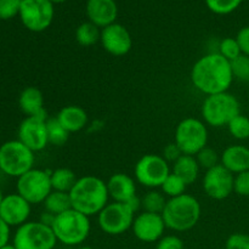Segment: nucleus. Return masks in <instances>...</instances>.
Returning <instances> with one entry per match:
<instances>
[{"label":"nucleus","mask_w":249,"mask_h":249,"mask_svg":"<svg viewBox=\"0 0 249 249\" xmlns=\"http://www.w3.org/2000/svg\"><path fill=\"white\" fill-rule=\"evenodd\" d=\"M233 79L231 62L219 53L199 57L191 70L192 84L207 96L229 91Z\"/></svg>","instance_id":"obj_1"},{"label":"nucleus","mask_w":249,"mask_h":249,"mask_svg":"<svg viewBox=\"0 0 249 249\" xmlns=\"http://www.w3.org/2000/svg\"><path fill=\"white\" fill-rule=\"evenodd\" d=\"M72 208L87 216L99 215L108 204L107 184L102 179L92 175L82 177L77 180L70 191Z\"/></svg>","instance_id":"obj_2"},{"label":"nucleus","mask_w":249,"mask_h":249,"mask_svg":"<svg viewBox=\"0 0 249 249\" xmlns=\"http://www.w3.org/2000/svg\"><path fill=\"white\" fill-rule=\"evenodd\" d=\"M201 203L189 194L169 198L162 216L165 226L173 231L184 232L194 229L201 218Z\"/></svg>","instance_id":"obj_3"},{"label":"nucleus","mask_w":249,"mask_h":249,"mask_svg":"<svg viewBox=\"0 0 249 249\" xmlns=\"http://www.w3.org/2000/svg\"><path fill=\"white\" fill-rule=\"evenodd\" d=\"M51 229L57 242L66 246H78L89 237L91 224L89 216L71 208L56 215Z\"/></svg>","instance_id":"obj_4"},{"label":"nucleus","mask_w":249,"mask_h":249,"mask_svg":"<svg viewBox=\"0 0 249 249\" xmlns=\"http://www.w3.org/2000/svg\"><path fill=\"white\" fill-rule=\"evenodd\" d=\"M202 117L204 123L213 128L228 126L235 117L241 114V104L231 92L209 95L202 104Z\"/></svg>","instance_id":"obj_5"},{"label":"nucleus","mask_w":249,"mask_h":249,"mask_svg":"<svg viewBox=\"0 0 249 249\" xmlns=\"http://www.w3.org/2000/svg\"><path fill=\"white\" fill-rule=\"evenodd\" d=\"M34 152L19 140L6 141L0 146V169L9 177L18 179L33 169Z\"/></svg>","instance_id":"obj_6"},{"label":"nucleus","mask_w":249,"mask_h":249,"mask_svg":"<svg viewBox=\"0 0 249 249\" xmlns=\"http://www.w3.org/2000/svg\"><path fill=\"white\" fill-rule=\"evenodd\" d=\"M174 142L182 151L184 155L196 156L208 142V129L201 119L185 118L178 124L175 129Z\"/></svg>","instance_id":"obj_7"},{"label":"nucleus","mask_w":249,"mask_h":249,"mask_svg":"<svg viewBox=\"0 0 249 249\" xmlns=\"http://www.w3.org/2000/svg\"><path fill=\"white\" fill-rule=\"evenodd\" d=\"M57 240L53 229L40 221H27L18 226L12 245L16 249H53Z\"/></svg>","instance_id":"obj_8"},{"label":"nucleus","mask_w":249,"mask_h":249,"mask_svg":"<svg viewBox=\"0 0 249 249\" xmlns=\"http://www.w3.org/2000/svg\"><path fill=\"white\" fill-rule=\"evenodd\" d=\"M169 163L162 157V155H148L142 156L134 168L135 180L142 186L148 189H157L160 187L170 174Z\"/></svg>","instance_id":"obj_9"},{"label":"nucleus","mask_w":249,"mask_h":249,"mask_svg":"<svg viewBox=\"0 0 249 249\" xmlns=\"http://www.w3.org/2000/svg\"><path fill=\"white\" fill-rule=\"evenodd\" d=\"M17 194L31 204L43 203L53 191L50 173L43 169H31L17 179Z\"/></svg>","instance_id":"obj_10"},{"label":"nucleus","mask_w":249,"mask_h":249,"mask_svg":"<svg viewBox=\"0 0 249 249\" xmlns=\"http://www.w3.org/2000/svg\"><path fill=\"white\" fill-rule=\"evenodd\" d=\"M55 15L50 0H22L19 18L28 31L44 32L51 26Z\"/></svg>","instance_id":"obj_11"},{"label":"nucleus","mask_w":249,"mask_h":249,"mask_svg":"<svg viewBox=\"0 0 249 249\" xmlns=\"http://www.w3.org/2000/svg\"><path fill=\"white\" fill-rule=\"evenodd\" d=\"M135 213L125 203H108L97 215L99 226L105 233L112 236L122 235L133 226Z\"/></svg>","instance_id":"obj_12"},{"label":"nucleus","mask_w":249,"mask_h":249,"mask_svg":"<svg viewBox=\"0 0 249 249\" xmlns=\"http://www.w3.org/2000/svg\"><path fill=\"white\" fill-rule=\"evenodd\" d=\"M233 178L235 175L219 163L204 173L202 181L203 191L211 198L223 201L233 192Z\"/></svg>","instance_id":"obj_13"},{"label":"nucleus","mask_w":249,"mask_h":249,"mask_svg":"<svg viewBox=\"0 0 249 249\" xmlns=\"http://www.w3.org/2000/svg\"><path fill=\"white\" fill-rule=\"evenodd\" d=\"M44 117H27L18 126V139L33 152L43 151L49 145L48 129Z\"/></svg>","instance_id":"obj_14"},{"label":"nucleus","mask_w":249,"mask_h":249,"mask_svg":"<svg viewBox=\"0 0 249 249\" xmlns=\"http://www.w3.org/2000/svg\"><path fill=\"white\" fill-rule=\"evenodd\" d=\"M100 43L105 51L117 57L126 55L133 48L131 34L123 24L117 22L101 29Z\"/></svg>","instance_id":"obj_15"},{"label":"nucleus","mask_w":249,"mask_h":249,"mask_svg":"<svg viewBox=\"0 0 249 249\" xmlns=\"http://www.w3.org/2000/svg\"><path fill=\"white\" fill-rule=\"evenodd\" d=\"M167 229L162 214L141 212L134 218L133 230L134 235L141 242L152 243L158 242L163 237L164 230Z\"/></svg>","instance_id":"obj_16"},{"label":"nucleus","mask_w":249,"mask_h":249,"mask_svg":"<svg viewBox=\"0 0 249 249\" xmlns=\"http://www.w3.org/2000/svg\"><path fill=\"white\" fill-rule=\"evenodd\" d=\"M31 206L21 195H7L0 203V218L9 226H21L31 215Z\"/></svg>","instance_id":"obj_17"},{"label":"nucleus","mask_w":249,"mask_h":249,"mask_svg":"<svg viewBox=\"0 0 249 249\" xmlns=\"http://www.w3.org/2000/svg\"><path fill=\"white\" fill-rule=\"evenodd\" d=\"M85 12L88 19L102 29L116 22L118 6L116 0H88Z\"/></svg>","instance_id":"obj_18"},{"label":"nucleus","mask_w":249,"mask_h":249,"mask_svg":"<svg viewBox=\"0 0 249 249\" xmlns=\"http://www.w3.org/2000/svg\"><path fill=\"white\" fill-rule=\"evenodd\" d=\"M106 184L109 198L113 199V202L125 203L136 196L135 180L124 173L113 174Z\"/></svg>","instance_id":"obj_19"},{"label":"nucleus","mask_w":249,"mask_h":249,"mask_svg":"<svg viewBox=\"0 0 249 249\" xmlns=\"http://www.w3.org/2000/svg\"><path fill=\"white\" fill-rule=\"evenodd\" d=\"M220 164L233 175L249 170V148L245 145H231L223 151Z\"/></svg>","instance_id":"obj_20"},{"label":"nucleus","mask_w":249,"mask_h":249,"mask_svg":"<svg viewBox=\"0 0 249 249\" xmlns=\"http://www.w3.org/2000/svg\"><path fill=\"white\" fill-rule=\"evenodd\" d=\"M18 106L27 117H44L48 118L44 108V96L36 87H28L19 94Z\"/></svg>","instance_id":"obj_21"},{"label":"nucleus","mask_w":249,"mask_h":249,"mask_svg":"<svg viewBox=\"0 0 249 249\" xmlns=\"http://www.w3.org/2000/svg\"><path fill=\"white\" fill-rule=\"evenodd\" d=\"M56 118L70 134L78 133L84 129L89 121L87 111L83 107L75 106V105H70L61 108Z\"/></svg>","instance_id":"obj_22"},{"label":"nucleus","mask_w":249,"mask_h":249,"mask_svg":"<svg viewBox=\"0 0 249 249\" xmlns=\"http://www.w3.org/2000/svg\"><path fill=\"white\" fill-rule=\"evenodd\" d=\"M199 170H201V167L196 157L190 155H182L177 162L173 163L172 168V173L184 180L187 186L196 181L199 175Z\"/></svg>","instance_id":"obj_23"},{"label":"nucleus","mask_w":249,"mask_h":249,"mask_svg":"<svg viewBox=\"0 0 249 249\" xmlns=\"http://www.w3.org/2000/svg\"><path fill=\"white\" fill-rule=\"evenodd\" d=\"M43 204L45 211L49 212V213H53V215H58V214L72 208L70 194L68 192L55 191V190L50 192V195L46 197Z\"/></svg>","instance_id":"obj_24"},{"label":"nucleus","mask_w":249,"mask_h":249,"mask_svg":"<svg viewBox=\"0 0 249 249\" xmlns=\"http://www.w3.org/2000/svg\"><path fill=\"white\" fill-rule=\"evenodd\" d=\"M50 179L53 190L68 192V194H70V191L73 189V186H74L78 180L74 172L68 169V168H57V169H55L53 173H50Z\"/></svg>","instance_id":"obj_25"},{"label":"nucleus","mask_w":249,"mask_h":249,"mask_svg":"<svg viewBox=\"0 0 249 249\" xmlns=\"http://www.w3.org/2000/svg\"><path fill=\"white\" fill-rule=\"evenodd\" d=\"M101 29L90 21L83 22L75 29V40L82 46H92L100 41Z\"/></svg>","instance_id":"obj_26"},{"label":"nucleus","mask_w":249,"mask_h":249,"mask_svg":"<svg viewBox=\"0 0 249 249\" xmlns=\"http://www.w3.org/2000/svg\"><path fill=\"white\" fill-rule=\"evenodd\" d=\"M167 201L168 199L165 198L163 192L151 190L141 198V208L143 212H148V213L162 214Z\"/></svg>","instance_id":"obj_27"},{"label":"nucleus","mask_w":249,"mask_h":249,"mask_svg":"<svg viewBox=\"0 0 249 249\" xmlns=\"http://www.w3.org/2000/svg\"><path fill=\"white\" fill-rule=\"evenodd\" d=\"M46 129H48L49 143L53 146H63L68 140L70 133L61 125L56 117L48 118L46 121Z\"/></svg>","instance_id":"obj_28"},{"label":"nucleus","mask_w":249,"mask_h":249,"mask_svg":"<svg viewBox=\"0 0 249 249\" xmlns=\"http://www.w3.org/2000/svg\"><path fill=\"white\" fill-rule=\"evenodd\" d=\"M186 187L187 185L185 184L184 180L180 179L174 173H170L167 179L164 180L162 186H160V189H162L164 196L169 197V198H174V197L184 195L185 191H186Z\"/></svg>","instance_id":"obj_29"},{"label":"nucleus","mask_w":249,"mask_h":249,"mask_svg":"<svg viewBox=\"0 0 249 249\" xmlns=\"http://www.w3.org/2000/svg\"><path fill=\"white\" fill-rule=\"evenodd\" d=\"M228 129L236 140H247L249 139V118L242 113L238 114L228 124Z\"/></svg>","instance_id":"obj_30"},{"label":"nucleus","mask_w":249,"mask_h":249,"mask_svg":"<svg viewBox=\"0 0 249 249\" xmlns=\"http://www.w3.org/2000/svg\"><path fill=\"white\" fill-rule=\"evenodd\" d=\"M207 7L213 14L229 15L240 7L245 0H204Z\"/></svg>","instance_id":"obj_31"},{"label":"nucleus","mask_w":249,"mask_h":249,"mask_svg":"<svg viewBox=\"0 0 249 249\" xmlns=\"http://www.w3.org/2000/svg\"><path fill=\"white\" fill-rule=\"evenodd\" d=\"M219 53H220L223 57H225L226 60L232 62L233 60L238 57V56L242 55L241 53L240 45H238L236 38H231V36H228V38H224L223 40L219 44Z\"/></svg>","instance_id":"obj_32"},{"label":"nucleus","mask_w":249,"mask_h":249,"mask_svg":"<svg viewBox=\"0 0 249 249\" xmlns=\"http://www.w3.org/2000/svg\"><path fill=\"white\" fill-rule=\"evenodd\" d=\"M233 78L240 82L249 83V56L241 55L231 62Z\"/></svg>","instance_id":"obj_33"},{"label":"nucleus","mask_w":249,"mask_h":249,"mask_svg":"<svg viewBox=\"0 0 249 249\" xmlns=\"http://www.w3.org/2000/svg\"><path fill=\"white\" fill-rule=\"evenodd\" d=\"M195 157H196L199 167L206 170L211 169V168L215 167V165H218L220 163V158H219L218 152L211 147H204Z\"/></svg>","instance_id":"obj_34"},{"label":"nucleus","mask_w":249,"mask_h":249,"mask_svg":"<svg viewBox=\"0 0 249 249\" xmlns=\"http://www.w3.org/2000/svg\"><path fill=\"white\" fill-rule=\"evenodd\" d=\"M22 0H0V19H10L19 15Z\"/></svg>","instance_id":"obj_35"},{"label":"nucleus","mask_w":249,"mask_h":249,"mask_svg":"<svg viewBox=\"0 0 249 249\" xmlns=\"http://www.w3.org/2000/svg\"><path fill=\"white\" fill-rule=\"evenodd\" d=\"M233 192L238 196L249 197V170L235 175V178H233Z\"/></svg>","instance_id":"obj_36"},{"label":"nucleus","mask_w":249,"mask_h":249,"mask_svg":"<svg viewBox=\"0 0 249 249\" xmlns=\"http://www.w3.org/2000/svg\"><path fill=\"white\" fill-rule=\"evenodd\" d=\"M225 249H249V235L246 233H232L226 240Z\"/></svg>","instance_id":"obj_37"},{"label":"nucleus","mask_w":249,"mask_h":249,"mask_svg":"<svg viewBox=\"0 0 249 249\" xmlns=\"http://www.w3.org/2000/svg\"><path fill=\"white\" fill-rule=\"evenodd\" d=\"M155 249H184V242L178 236H163L157 242V246H156Z\"/></svg>","instance_id":"obj_38"},{"label":"nucleus","mask_w":249,"mask_h":249,"mask_svg":"<svg viewBox=\"0 0 249 249\" xmlns=\"http://www.w3.org/2000/svg\"><path fill=\"white\" fill-rule=\"evenodd\" d=\"M182 155H184V153H182V151L180 150L179 146H178L175 142H170L168 143V145L164 147V150H163L162 157L164 158L168 163H172L173 164V163L177 162Z\"/></svg>","instance_id":"obj_39"},{"label":"nucleus","mask_w":249,"mask_h":249,"mask_svg":"<svg viewBox=\"0 0 249 249\" xmlns=\"http://www.w3.org/2000/svg\"><path fill=\"white\" fill-rule=\"evenodd\" d=\"M235 38L237 40L238 45H240L242 55L249 56V26L241 28Z\"/></svg>","instance_id":"obj_40"},{"label":"nucleus","mask_w":249,"mask_h":249,"mask_svg":"<svg viewBox=\"0 0 249 249\" xmlns=\"http://www.w3.org/2000/svg\"><path fill=\"white\" fill-rule=\"evenodd\" d=\"M10 238V226L0 218V248L9 243Z\"/></svg>","instance_id":"obj_41"},{"label":"nucleus","mask_w":249,"mask_h":249,"mask_svg":"<svg viewBox=\"0 0 249 249\" xmlns=\"http://www.w3.org/2000/svg\"><path fill=\"white\" fill-rule=\"evenodd\" d=\"M55 218H56V215H53V213H49V212H44L43 214H41L40 215V223H43L44 225H48V226H53V221H55Z\"/></svg>","instance_id":"obj_42"},{"label":"nucleus","mask_w":249,"mask_h":249,"mask_svg":"<svg viewBox=\"0 0 249 249\" xmlns=\"http://www.w3.org/2000/svg\"><path fill=\"white\" fill-rule=\"evenodd\" d=\"M0 249H16V247H15L14 245H9V243H7L6 246H4V247H1Z\"/></svg>","instance_id":"obj_43"},{"label":"nucleus","mask_w":249,"mask_h":249,"mask_svg":"<svg viewBox=\"0 0 249 249\" xmlns=\"http://www.w3.org/2000/svg\"><path fill=\"white\" fill-rule=\"evenodd\" d=\"M50 1L55 5V4H62V2L67 1V0H50Z\"/></svg>","instance_id":"obj_44"},{"label":"nucleus","mask_w":249,"mask_h":249,"mask_svg":"<svg viewBox=\"0 0 249 249\" xmlns=\"http://www.w3.org/2000/svg\"><path fill=\"white\" fill-rule=\"evenodd\" d=\"M2 198H4V196H2V194H1V191H0V203H1V201H2Z\"/></svg>","instance_id":"obj_45"},{"label":"nucleus","mask_w":249,"mask_h":249,"mask_svg":"<svg viewBox=\"0 0 249 249\" xmlns=\"http://www.w3.org/2000/svg\"><path fill=\"white\" fill-rule=\"evenodd\" d=\"M78 249H94V248H91V247H80V248H78Z\"/></svg>","instance_id":"obj_46"}]
</instances>
